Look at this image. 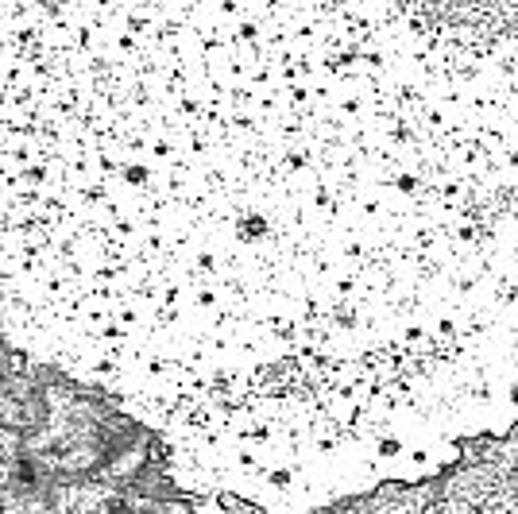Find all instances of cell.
<instances>
[{"label":"cell","instance_id":"1","mask_svg":"<svg viewBox=\"0 0 518 514\" xmlns=\"http://www.w3.org/2000/svg\"><path fill=\"white\" fill-rule=\"evenodd\" d=\"M0 252L8 333L175 437L425 468L518 418V43L402 0H4Z\"/></svg>","mask_w":518,"mask_h":514}]
</instances>
